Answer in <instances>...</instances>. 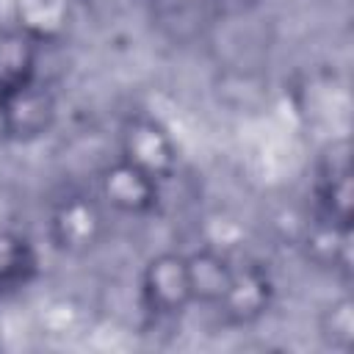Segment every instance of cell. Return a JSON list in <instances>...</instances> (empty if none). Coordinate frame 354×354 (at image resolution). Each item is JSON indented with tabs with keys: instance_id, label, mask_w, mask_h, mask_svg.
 <instances>
[{
	"instance_id": "12",
	"label": "cell",
	"mask_w": 354,
	"mask_h": 354,
	"mask_svg": "<svg viewBox=\"0 0 354 354\" xmlns=\"http://www.w3.org/2000/svg\"><path fill=\"white\" fill-rule=\"evenodd\" d=\"M33 246L17 232H0V290L25 285L33 274Z\"/></svg>"
},
{
	"instance_id": "2",
	"label": "cell",
	"mask_w": 354,
	"mask_h": 354,
	"mask_svg": "<svg viewBox=\"0 0 354 354\" xmlns=\"http://www.w3.org/2000/svg\"><path fill=\"white\" fill-rule=\"evenodd\" d=\"M119 158L163 185L180 166V147L163 122L133 113L119 130Z\"/></svg>"
},
{
	"instance_id": "4",
	"label": "cell",
	"mask_w": 354,
	"mask_h": 354,
	"mask_svg": "<svg viewBox=\"0 0 354 354\" xmlns=\"http://www.w3.org/2000/svg\"><path fill=\"white\" fill-rule=\"evenodd\" d=\"M55 116V97L44 83H39V77L0 100V133L19 144L44 138L53 130Z\"/></svg>"
},
{
	"instance_id": "10",
	"label": "cell",
	"mask_w": 354,
	"mask_h": 354,
	"mask_svg": "<svg viewBox=\"0 0 354 354\" xmlns=\"http://www.w3.org/2000/svg\"><path fill=\"white\" fill-rule=\"evenodd\" d=\"M188 257V277H191V290H194V301L210 304L216 307V301L221 299V293L230 285L232 277V260L210 246L185 254Z\"/></svg>"
},
{
	"instance_id": "6",
	"label": "cell",
	"mask_w": 354,
	"mask_h": 354,
	"mask_svg": "<svg viewBox=\"0 0 354 354\" xmlns=\"http://www.w3.org/2000/svg\"><path fill=\"white\" fill-rule=\"evenodd\" d=\"M274 290L277 288H274L268 268L257 263H241V266L235 263L230 285L216 301V310L232 326H252L271 310Z\"/></svg>"
},
{
	"instance_id": "11",
	"label": "cell",
	"mask_w": 354,
	"mask_h": 354,
	"mask_svg": "<svg viewBox=\"0 0 354 354\" xmlns=\"http://www.w3.org/2000/svg\"><path fill=\"white\" fill-rule=\"evenodd\" d=\"M318 335H321V340L329 348H335L340 354L354 348V301H351L348 293L332 299L321 310V315H318Z\"/></svg>"
},
{
	"instance_id": "8",
	"label": "cell",
	"mask_w": 354,
	"mask_h": 354,
	"mask_svg": "<svg viewBox=\"0 0 354 354\" xmlns=\"http://www.w3.org/2000/svg\"><path fill=\"white\" fill-rule=\"evenodd\" d=\"M39 36L30 28L0 30V100L39 77Z\"/></svg>"
},
{
	"instance_id": "3",
	"label": "cell",
	"mask_w": 354,
	"mask_h": 354,
	"mask_svg": "<svg viewBox=\"0 0 354 354\" xmlns=\"http://www.w3.org/2000/svg\"><path fill=\"white\" fill-rule=\"evenodd\" d=\"M141 301L155 318H177L194 304L188 257L183 252H160L141 271Z\"/></svg>"
},
{
	"instance_id": "7",
	"label": "cell",
	"mask_w": 354,
	"mask_h": 354,
	"mask_svg": "<svg viewBox=\"0 0 354 354\" xmlns=\"http://www.w3.org/2000/svg\"><path fill=\"white\" fill-rule=\"evenodd\" d=\"M315 202L318 213L351 224L354 191H351V144L348 138L329 141L315 163Z\"/></svg>"
},
{
	"instance_id": "1",
	"label": "cell",
	"mask_w": 354,
	"mask_h": 354,
	"mask_svg": "<svg viewBox=\"0 0 354 354\" xmlns=\"http://www.w3.org/2000/svg\"><path fill=\"white\" fill-rule=\"evenodd\" d=\"M105 205L100 196L88 194H66L58 199L47 218V235L50 243L61 254H88L94 252L105 238Z\"/></svg>"
},
{
	"instance_id": "9",
	"label": "cell",
	"mask_w": 354,
	"mask_h": 354,
	"mask_svg": "<svg viewBox=\"0 0 354 354\" xmlns=\"http://www.w3.org/2000/svg\"><path fill=\"white\" fill-rule=\"evenodd\" d=\"M301 246L307 260H313L318 268H329V271L351 268V224L318 213L315 221L307 227Z\"/></svg>"
},
{
	"instance_id": "5",
	"label": "cell",
	"mask_w": 354,
	"mask_h": 354,
	"mask_svg": "<svg viewBox=\"0 0 354 354\" xmlns=\"http://www.w3.org/2000/svg\"><path fill=\"white\" fill-rule=\"evenodd\" d=\"M97 196L122 216H147L158 207L160 183L116 155L97 174Z\"/></svg>"
}]
</instances>
